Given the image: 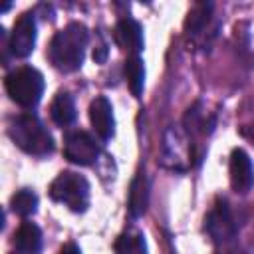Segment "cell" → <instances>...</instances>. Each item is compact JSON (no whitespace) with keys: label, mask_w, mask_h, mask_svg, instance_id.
<instances>
[{"label":"cell","mask_w":254,"mask_h":254,"mask_svg":"<svg viewBox=\"0 0 254 254\" xmlns=\"http://www.w3.org/2000/svg\"><path fill=\"white\" fill-rule=\"evenodd\" d=\"M87 44H89L87 28L79 22H71L54 34L48 48V58L58 71L71 73L81 67Z\"/></svg>","instance_id":"obj_1"},{"label":"cell","mask_w":254,"mask_h":254,"mask_svg":"<svg viewBox=\"0 0 254 254\" xmlns=\"http://www.w3.org/2000/svg\"><path fill=\"white\" fill-rule=\"evenodd\" d=\"M10 139L20 147L24 153L34 157H46L54 151V139L42 119L34 113L16 115L8 127Z\"/></svg>","instance_id":"obj_2"},{"label":"cell","mask_w":254,"mask_h":254,"mask_svg":"<svg viewBox=\"0 0 254 254\" xmlns=\"http://www.w3.org/2000/svg\"><path fill=\"white\" fill-rule=\"evenodd\" d=\"M4 87L14 103H18L20 107L32 109L40 103L44 95V75L40 69L32 65H22L12 69L6 75Z\"/></svg>","instance_id":"obj_3"},{"label":"cell","mask_w":254,"mask_h":254,"mask_svg":"<svg viewBox=\"0 0 254 254\" xmlns=\"http://www.w3.org/2000/svg\"><path fill=\"white\" fill-rule=\"evenodd\" d=\"M50 196L52 200L65 204L71 212H85L89 206V183L85 177L64 171L60 173L52 185H50Z\"/></svg>","instance_id":"obj_4"},{"label":"cell","mask_w":254,"mask_h":254,"mask_svg":"<svg viewBox=\"0 0 254 254\" xmlns=\"http://www.w3.org/2000/svg\"><path fill=\"white\" fill-rule=\"evenodd\" d=\"M99 151H101L99 143L87 131L75 129V131L65 133L64 137V155L73 165H81V167L93 165L99 157Z\"/></svg>","instance_id":"obj_5"},{"label":"cell","mask_w":254,"mask_h":254,"mask_svg":"<svg viewBox=\"0 0 254 254\" xmlns=\"http://www.w3.org/2000/svg\"><path fill=\"white\" fill-rule=\"evenodd\" d=\"M36 18L32 12H24L12 26L8 48L14 58H28L36 46Z\"/></svg>","instance_id":"obj_6"},{"label":"cell","mask_w":254,"mask_h":254,"mask_svg":"<svg viewBox=\"0 0 254 254\" xmlns=\"http://www.w3.org/2000/svg\"><path fill=\"white\" fill-rule=\"evenodd\" d=\"M204 226H206V232L212 236L214 242H228L234 238L236 234V224H234V218L230 214V208L226 204V200H218L214 204V208L206 214L204 218Z\"/></svg>","instance_id":"obj_7"},{"label":"cell","mask_w":254,"mask_h":254,"mask_svg":"<svg viewBox=\"0 0 254 254\" xmlns=\"http://www.w3.org/2000/svg\"><path fill=\"white\" fill-rule=\"evenodd\" d=\"M228 173H230V187L236 192L244 194L252 189V185H254V167H252L250 155L244 149H240V147L232 149Z\"/></svg>","instance_id":"obj_8"},{"label":"cell","mask_w":254,"mask_h":254,"mask_svg":"<svg viewBox=\"0 0 254 254\" xmlns=\"http://www.w3.org/2000/svg\"><path fill=\"white\" fill-rule=\"evenodd\" d=\"M89 121H91V127L101 141H109L115 135L113 105L105 95H97L89 103Z\"/></svg>","instance_id":"obj_9"},{"label":"cell","mask_w":254,"mask_h":254,"mask_svg":"<svg viewBox=\"0 0 254 254\" xmlns=\"http://www.w3.org/2000/svg\"><path fill=\"white\" fill-rule=\"evenodd\" d=\"M115 42L123 50L131 52V56H139V52L143 50V44H145L143 42V28H141V24L137 20L129 18V16L121 18L117 22V26H115Z\"/></svg>","instance_id":"obj_10"},{"label":"cell","mask_w":254,"mask_h":254,"mask_svg":"<svg viewBox=\"0 0 254 254\" xmlns=\"http://www.w3.org/2000/svg\"><path fill=\"white\" fill-rule=\"evenodd\" d=\"M187 139L181 131L177 129H169L167 137H165V145H163V163L175 171H185L187 169V147H185Z\"/></svg>","instance_id":"obj_11"},{"label":"cell","mask_w":254,"mask_h":254,"mask_svg":"<svg viewBox=\"0 0 254 254\" xmlns=\"http://www.w3.org/2000/svg\"><path fill=\"white\" fill-rule=\"evenodd\" d=\"M212 8H214L212 2H196L189 10V16L185 20L187 36H190L192 40H198L206 32V28H208V24L212 20Z\"/></svg>","instance_id":"obj_12"},{"label":"cell","mask_w":254,"mask_h":254,"mask_svg":"<svg viewBox=\"0 0 254 254\" xmlns=\"http://www.w3.org/2000/svg\"><path fill=\"white\" fill-rule=\"evenodd\" d=\"M14 246L20 254H38L42 250V230L34 222H22L14 234Z\"/></svg>","instance_id":"obj_13"},{"label":"cell","mask_w":254,"mask_h":254,"mask_svg":"<svg viewBox=\"0 0 254 254\" xmlns=\"http://www.w3.org/2000/svg\"><path fill=\"white\" fill-rule=\"evenodd\" d=\"M147 204H149V181H147L145 175H137L131 181V187H129V202H127V208H129L131 218L143 216L145 210H147Z\"/></svg>","instance_id":"obj_14"},{"label":"cell","mask_w":254,"mask_h":254,"mask_svg":"<svg viewBox=\"0 0 254 254\" xmlns=\"http://www.w3.org/2000/svg\"><path fill=\"white\" fill-rule=\"evenodd\" d=\"M50 115H52V121L58 125V127H67L75 121V103H73V97L67 93V91H60L56 93V97L52 99V105H50Z\"/></svg>","instance_id":"obj_15"},{"label":"cell","mask_w":254,"mask_h":254,"mask_svg":"<svg viewBox=\"0 0 254 254\" xmlns=\"http://www.w3.org/2000/svg\"><path fill=\"white\" fill-rule=\"evenodd\" d=\"M125 77L129 83V89L135 97H141L143 85H145V65L139 56H131L125 62Z\"/></svg>","instance_id":"obj_16"},{"label":"cell","mask_w":254,"mask_h":254,"mask_svg":"<svg viewBox=\"0 0 254 254\" xmlns=\"http://www.w3.org/2000/svg\"><path fill=\"white\" fill-rule=\"evenodd\" d=\"M10 208L20 216H32L38 210V194L30 189H20L12 194Z\"/></svg>","instance_id":"obj_17"},{"label":"cell","mask_w":254,"mask_h":254,"mask_svg":"<svg viewBox=\"0 0 254 254\" xmlns=\"http://www.w3.org/2000/svg\"><path fill=\"white\" fill-rule=\"evenodd\" d=\"M117 254H147V242L141 232H123L115 242Z\"/></svg>","instance_id":"obj_18"},{"label":"cell","mask_w":254,"mask_h":254,"mask_svg":"<svg viewBox=\"0 0 254 254\" xmlns=\"http://www.w3.org/2000/svg\"><path fill=\"white\" fill-rule=\"evenodd\" d=\"M93 60H95V64H103L107 60V46L105 44H101L93 50Z\"/></svg>","instance_id":"obj_19"},{"label":"cell","mask_w":254,"mask_h":254,"mask_svg":"<svg viewBox=\"0 0 254 254\" xmlns=\"http://www.w3.org/2000/svg\"><path fill=\"white\" fill-rule=\"evenodd\" d=\"M60 254H81V250H79V246H77V244L67 242V244H64V246H62Z\"/></svg>","instance_id":"obj_20"},{"label":"cell","mask_w":254,"mask_h":254,"mask_svg":"<svg viewBox=\"0 0 254 254\" xmlns=\"http://www.w3.org/2000/svg\"><path fill=\"white\" fill-rule=\"evenodd\" d=\"M242 135H246L250 141H254V125H248V127H244V129H242Z\"/></svg>","instance_id":"obj_21"}]
</instances>
